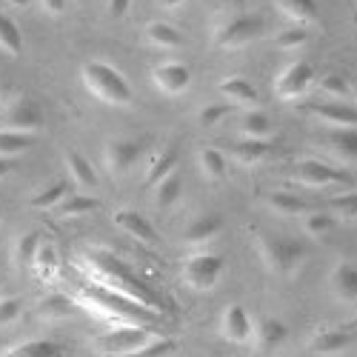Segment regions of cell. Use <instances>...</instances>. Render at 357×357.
<instances>
[{
	"mask_svg": "<svg viewBox=\"0 0 357 357\" xmlns=\"http://www.w3.org/2000/svg\"><path fill=\"white\" fill-rule=\"evenodd\" d=\"M255 249L263 263V269L275 278H289L301 269V263L306 257L303 246L297 241H289L283 234L275 231H255Z\"/></svg>",
	"mask_w": 357,
	"mask_h": 357,
	"instance_id": "cell-1",
	"label": "cell"
},
{
	"mask_svg": "<svg viewBox=\"0 0 357 357\" xmlns=\"http://www.w3.org/2000/svg\"><path fill=\"white\" fill-rule=\"evenodd\" d=\"M83 86L92 92V98H98L100 103L109 106H129L132 103V86L129 80L117 72L112 63L106 61H86L80 69Z\"/></svg>",
	"mask_w": 357,
	"mask_h": 357,
	"instance_id": "cell-2",
	"label": "cell"
},
{
	"mask_svg": "<svg viewBox=\"0 0 357 357\" xmlns=\"http://www.w3.org/2000/svg\"><path fill=\"white\" fill-rule=\"evenodd\" d=\"M89 263L95 266L98 275H103L106 286H121L123 291H129L132 301L140 303L143 309H158V312H163V303L155 297V291H149V289L132 275V269H129L123 260H117L114 255H92V257H89Z\"/></svg>",
	"mask_w": 357,
	"mask_h": 357,
	"instance_id": "cell-3",
	"label": "cell"
},
{
	"mask_svg": "<svg viewBox=\"0 0 357 357\" xmlns=\"http://www.w3.org/2000/svg\"><path fill=\"white\" fill-rule=\"evenodd\" d=\"M263 29H266V23L257 15H234L215 26L212 43L218 49H243L263 35Z\"/></svg>",
	"mask_w": 357,
	"mask_h": 357,
	"instance_id": "cell-4",
	"label": "cell"
},
{
	"mask_svg": "<svg viewBox=\"0 0 357 357\" xmlns=\"http://www.w3.org/2000/svg\"><path fill=\"white\" fill-rule=\"evenodd\" d=\"M223 269H226V263H223L220 255H215V252H197V255H189L186 263H183V280L195 291H209V289L218 286Z\"/></svg>",
	"mask_w": 357,
	"mask_h": 357,
	"instance_id": "cell-5",
	"label": "cell"
},
{
	"mask_svg": "<svg viewBox=\"0 0 357 357\" xmlns=\"http://www.w3.org/2000/svg\"><path fill=\"white\" fill-rule=\"evenodd\" d=\"M314 86V66L309 61H294L275 77V95L280 100H297Z\"/></svg>",
	"mask_w": 357,
	"mask_h": 357,
	"instance_id": "cell-6",
	"label": "cell"
},
{
	"mask_svg": "<svg viewBox=\"0 0 357 357\" xmlns=\"http://www.w3.org/2000/svg\"><path fill=\"white\" fill-rule=\"evenodd\" d=\"M291 177L301 186H312V189H323L332 183H354V177L349 172L326 166L323 160H297L291 169Z\"/></svg>",
	"mask_w": 357,
	"mask_h": 357,
	"instance_id": "cell-7",
	"label": "cell"
},
{
	"mask_svg": "<svg viewBox=\"0 0 357 357\" xmlns=\"http://www.w3.org/2000/svg\"><path fill=\"white\" fill-rule=\"evenodd\" d=\"M143 155V143L132 137H109L103 143V166L112 174H126Z\"/></svg>",
	"mask_w": 357,
	"mask_h": 357,
	"instance_id": "cell-8",
	"label": "cell"
},
{
	"mask_svg": "<svg viewBox=\"0 0 357 357\" xmlns=\"http://www.w3.org/2000/svg\"><path fill=\"white\" fill-rule=\"evenodd\" d=\"M152 337H155V332L143 329V326H121V329H112L103 337H98V346L109 354H126L129 357L135 349L146 346Z\"/></svg>",
	"mask_w": 357,
	"mask_h": 357,
	"instance_id": "cell-9",
	"label": "cell"
},
{
	"mask_svg": "<svg viewBox=\"0 0 357 357\" xmlns=\"http://www.w3.org/2000/svg\"><path fill=\"white\" fill-rule=\"evenodd\" d=\"M252 332H255V320L249 317V312L241 306V303H229L220 314V335L223 340L234 343V346H243L252 340Z\"/></svg>",
	"mask_w": 357,
	"mask_h": 357,
	"instance_id": "cell-10",
	"label": "cell"
},
{
	"mask_svg": "<svg viewBox=\"0 0 357 357\" xmlns=\"http://www.w3.org/2000/svg\"><path fill=\"white\" fill-rule=\"evenodd\" d=\"M152 80H155V86L160 89L163 95H183L189 89V83H192V72L181 61H166V63L155 66Z\"/></svg>",
	"mask_w": 357,
	"mask_h": 357,
	"instance_id": "cell-11",
	"label": "cell"
},
{
	"mask_svg": "<svg viewBox=\"0 0 357 357\" xmlns=\"http://www.w3.org/2000/svg\"><path fill=\"white\" fill-rule=\"evenodd\" d=\"M40 126H43V114H40V106H38L32 98H17V100L6 109V129L32 135V132H38Z\"/></svg>",
	"mask_w": 357,
	"mask_h": 357,
	"instance_id": "cell-12",
	"label": "cell"
},
{
	"mask_svg": "<svg viewBox=\"0 0 357 357\" xmlns=\"http://www.w3.org/2000/svg\"><path fill=\"white\" fill-rule=\"evenodd\" d=\"M252 340H255L257 351H275L289 340V326L280 317H260V320H255Z\"/></svg>",
	"mask_w": 357,
	"mask_h": 357,
	"instance_id": "cell-13",
	"label": "cell"
},
{
	"mask_svg": "<svg viewBox=\"0 0 357 357\" xmlns=\"http://www.w3.org/2000/svg\"><path fill=\"white\" fill-rule=\"evenodd\" d=\"M112 220H114V226L117 229H123L129 237H135V241H140V243H146V246H155L160 237H158V231L152 229V223H149L140 212H135V209H117L114 215H112Z\"/></svg>",
	"mask_w": 357,
	"mask_h": 357,
	"instance_id": "cell-14",
	"label": "cell"
},
{
	"mask_svg": "<svg viewBox=\"0 0 357 357\" xmlns=\"http://www.w3.org/2000/svg\"><path fill=\"white\" fill-rule=\"evenodd\" d=\"M329 289L340 303H357V266L349 260L335 263L332 278H329Z\"/></svg>",
	"mask_w": 357,
	"mask_h": 357,
	"instance_id": "cell-15",
	"label": "cell"
},
{
	"mask_svg": "<svg viewBox=\"0 0 357 357\" xmlns=\"http://www.w3.org/2000/svg\"><path fill=\"white\" fill-rule=\"evenodd\" d=\"M218 89H220V95H223L231 106H255V103L260 100L255 83H252V80H246V77H241V75L223 77Z\"/></svg>",
	"mask_w": 357,
	"mask_h": 357,
	"instance_id": "cell-16",
	"label": "cell"
},
{
	"mask_svg": "<svg viewBox=\"0 0 357 357\" xmlns=\"http://www.w3.org/2000/svg\"><path fill=\"white\" fill-rule=\"evenodd\" d=\"M351 346V335L343 329H317L309 340V349L314 354H340Z\"/></svg>",
	"mask_w": 357,
	"mask_h": 357,
	"instance_id": "cell-17",
	"label": "cell"
},
{
	"mask_svg": "<svg viewBox=\"0 0 357 357\" xmlns=\"http://www.w3.org/2000/svg\"><path fill=\"white\" fill-rule=\"evenodd\" d=\"M223 229V218L220 215H203L197 220H192L183 231V241L192 243V246H200V243H209L212 237H218Z\"/></svg>",
	"mask_w": 357,
	"mask_h": 357,
	"instance_id": "cell-18",
	"label": "cell"
},
{
	"mask_svg": "<svg viewBox=\"0 0 357 357\" xmlns=\"http://www.w3.org/2000/svg\"><path fill=\"white\" fill-rule=\"evenodd\" d=\"M309 112L317 114L320 121L332 123V126L357 129V109H351V106H343V103H312Z\"/></svg>",
	"mask_w": 357,
	"mask_h": 357,
	"instance_id": "cell-19",
	"label": "cell"
},
{
	"mask_svg": "<svg viewBox=\"0 0 357 357\" xmlns=\"http://www.w3.org/2000/svg\"><path fill=\"white\" fill-rule=\"evenodd\" d=\"M269 152H272L269 140H255V137H243L231 146V155L241 166H257L269 158Z\"/></svg>",
	"mask_w": 357,
	"mask_h": 357,
	"instance_id": "cell-20",
	"label": "cell"
},
{
	"mask_svg": "<svg viewBox=\"0 0 357 357\" xmlns=\"http://www.w3.org/2000/svg\"><path fill=\"white\" fill-rule=\"evenodd\" d=\"M174 166H177V149H174V146L160 149V152H158V155H152V160H149V169H146V183H149V186L160 183L163 177L174 174Z\"/></svg>",
	"mask_w": 357,
	"mask_h": 357,
	"instance_id": "cell-21",
	"label": "cell"
},
{
	"mask_svg": "<svg viewBox=\"0 0 357 357\" xmlns=\"http://www.w3.org/2000/svg\"><path fill=\"white\" fill-rule=\"evenodd\" d=\"M3 357H66V349L52 340H26L6 349Z\"/></svg>",
	"mask_w": 357,
	"mask_h": 357,
	"instance_id": "cell-22",
	"label": "cell"
},
{
	"mask_svg": "<svg viewBox=\"0 0 357 357\" xmlns=\"http://www.w3.org/2000/svg\"><path fill=\"white\" fill-rule=\"evenodd\" d=\"M146 40H149V46H155V49H177L183 43V35L177 32L172 23L152 20L146 26Z\"/></svg>",
	"mask_w": 357,
	"mask_h": 357,
	"instance_id": "cell-23",
	"label": "cell"
},
{
	"mask_svg": "<svg viewBox=\"0 0 357 357\" xmlns=\"http://www.w3.org/2000/svg\"><path fill=\"white\" fill-rule=\"evenodd\" d=\"M63 160H66V169H69V174H72L75 183H80V186H86V189L98 186V172L92 169V163H89L80 152L69 149V152L63 155Z\"/></svg>",
	"mask_w": 357,
	"mask_h": 357,
	"instance_id": "cell-24",
	"label": "cell"
},
{
	"mask_svg": "<svg viewBox=\"0 0 357 357\" xmlns=\"http://www.w3.org/2000/svg\"><path fill=\"white\" fill-rule=\"evenodd\" d=\"M329 149H332L337 158L354 163V160H357V129L335 126V132L329 135Z\"/></svg>",
	"mask_w": 357,
	"mask_h": 357,
	"instance_id": "cell-25",
	"label": "cell"
},
{
	"mask_svg": "<svg viewBox=\"0 0 357 357\" xmlns=\"http://www.w3.org/2000/svg\"><path fill=\"white\" fill-rule=\"evenodd\" d=\"M266 206L272 212L283 215V218H297V215H306V200H301L297 195H289V192H269L266 195Z\"/></svg>",
	"mask_w": 357,
	"mask_h": 357,
	"instance_id": "cell-26",
	"label": "cell"
},
{
	"mask_svg": "<svg viewBox=\"0 0 357 357\" xmlns=\"http://www.w3.org/2000/svg\"><path fill=\"white\" fill-rule=\"evenodd\" d=\"M275 6L280 9L283 17L294 20V23L317 20V0H275Z\"/></svg>",
	"mask_w": 357,
	"mask_h": 357,
	"instance_id": "cell-27",
	"label": "cell"
},
{
	"mask_svg": "<svg viewBox=\"0 0 357 357\" xmlns=\"http://www.w3.org/2000/svg\"><path fill=\"white\" fill-rule=\"evenodd\" d=\"M197 160H200V169H203V174L209 177V181H223L226 172H229V160H226V155L220 152V149H215V146L200 149Z\"/></svg>",
	"mask_w": 357,
	"mask_h": 357,
	"instance_id": "cell-28",
	"label": "cell"
},
{
	"mask_svg": "<svg viewBox=\"0 0 357 357\" xmlns=\"http://www.w3.org/2000/svg\"><path fill=\"white\" fill-rule=\"evenodd\" d=\"M241 135L243 137H255V140H269L272 135V121H269V114L266 112H243L241 117Z\"/></svg>",
	"mask_w": 357,
	"mask_h": 357,
	"instance_id": "cell-29",
	"label": "cell"
},
{
	"mask_svg": "<svg viewBox=\"0 0 357 357\" xmlns=\"http://www.w3.org/2000/svg\"><path fill=\"white\" fill-rule=\"evenodd\" d=\"M32 135L26 132H15V129H0V158H17L23 152H29L32 149Z\"/></svg>",
	"mask_w": 357,
	"mask_h": 357,
	"instance_id": "cell-30",
	"label": "cell"
},
{
	"mask_svg": "<svg viewBox=\"0 0 357 357\" xmlns=\"http://www.w3.org/2000/svg\"><path fill=\"white\" fill-rule=\"evenodd\" d=\"M72 312H75V301H72V297H66V294H49V297H43L40 306H38V314L43 320H63Z\"/></svg>",
	"mask_w": 357,
	"mask_h": 357,
	"instance_id": "cell-31",
	"label": "cell"
},
{
	"mask_svg": "<svg viewBox=\"0 0 357 357\" xmlns=\"http://www.w3.org/2000/svg\"><path fill=\"white\" fill-rule=\"evenodd\" d=\"M183 195V183L177 174H169L163 177L160 183H155V203L160 206V209H169V206H174L177 200H181Z\"/></svg>",
	"mask_w": 357,
	"mask_h": 357,
	"instance_id": "cell-32",
	"label": "cell"
},
{
	"mask_svg": "<svg viewBox=\"0 0 357 357\" xmlns=\"http://www.w3.org/2000/svg\"><path fill=\"white\" fill-rule=\"evenodd\" d=\"M0 49L6 54H20V49H23V35H20L17 23L3 12H0Z\"/></svg>",
	"mask_w": 357,
	"mask_h": 357,
	"instance_id": "cell-33",
	"label": "cell"
},
{
	"mask_svg": "<svg viewBox=\"0 0 357 357\" xmlns=\"http://www.w3.org/2000/svg\"><path fill=\"white\" fill-rule=\"evenodd\" d=\"M100 206L98 197H89V195H69L61 206H57V212H61L63 218H77V215H89L95 212Z\"/></svg>",
	"mask_w": 357,
	"mask_h": 357,
	"instance_id": "cell-34",
	"label": "cell"
},
{
	"mask_svg": "<svg viewBox=\"0 0 357 357\" xmlns=\"http://www.w3.org/2000/svg\"><path fill=\"white\" fill-rule=\"evenodd\" d=\"M66 197H69V183H52L32 197V206L35 209H57Z\"/></svg>",
	"mask_w": 357,
	"mask_h": 357,
	"instance_id": "cell-35",
	"label": "cell"
},
{
	"mask_svg": "<svg viewBox=\"0 0 357 357\" xmlns=\"http://www.w3.org/2000/svg\"><path fill=\"white\" fill-rule=\"evenodd\" d=\"M335 226H337V218L332 212H312V215H306V223H303L306 234H312V237H326Z\"/></svg>",
	"mask_w": 357,
	"mask_h": 357,
	"instance_id": "cell-36",
	"label": "cell"
},
{
	"mask_svg": "<svg viewBox=\"0 0 357 357\" xmlns=\"http://www.w3.org/2000/svg\"><path fill=\"white\" fill-rule=\"evenodd\" d=\"M306 40H309V29L306 26H289V29H280V32L275 35V46L278 49H301Z\"/></svg>",
	"mask_w": 357,
	"mask_h": 357,
	"instance_id": "cell-37",
	"label": "cell"
},
{
	"mask_svg": "<svg viewBox=\"0 0 357 357\" xmlns=\"http://www.w3.org/2000/svg\"><path fill=\"white\" fill-rule=\"evenodd\" d=\"M38 249H40V237L35 231H26L15 241V260L17 263H32Z\"/></svg>",
	"mask_w": 357,
	"mask_h": 357,
	"instance_id": "cell-38",
	"label": "cell"
},
{
	"mask_svg": "<svg viewBox=\"0 0 357 357\" xmlns=\"http://www.w3.org/2000/svg\"><path fill=\"white\" fill-rule=\"evenodd\" d=\"M174 351V340L172 337H152L146 346H140V349H135L129 357H169Z\"/></svg>",
	"mask_w": 357,
	"mask_h": 357,
	"instance_id": "cell-39",
	"label": "cell"
},
{
	"mask_svg": "<svg viewBox=\"0 0 357 357\" xmlns=\"http://www.w3.org/2000/svg\"><path fill=\"white\" fill-rule=\"evenodd\" d=\"M226 114H231V106L229 103H209L197 112V123L200 126H218Z\"/></svg>",
	"mask_w": 357,
	"mask_h": 357,
	"instance_id": "cell-40",
	"label": "cell"
},
{
	"mask_svg": "<svg viewBox=\"0 0 357 357\" xmlns=\"http://www.w3.org/2000/svg\"><path fill=\"white\" fill-rule=\"evenodd\" d=\"M320 92H326L329 98L343 100V98H349V95H351V86H349L340 75H326V77L320 80Z\"/></svg>",
	"mask_w": 357,
	"mask_h": 357,
	"instance_id": "cell-41",
	"label": "cell"
},
{
	"mask_svg": "<svg viewBox=\"0 0 357 357\" xmlns=\"http://www.w3.org/2000/svg\"><path fill=\"white\" fill-rule=\"evenodd\" d=\"M332 209H335V215H340V218H357V192L337 195V197L332 200Z\"/></svg>",
	"mask_w": 357,
	"mask_h": 357,
	"instance_id": "cell-42",
	"label": "cell"
},
{
	"mask_svg": "<svg viewBox=\"0 0 357 357\" xmlns=\"http://www.w3.org/2000/svg\"><path fill=\"white\" fill-rule=\"evenodd\" d=\"M23 312V303L17 301V297H0V326L6 323H15Z\"/></svg>",
	"mask_w": 357,
	"mask_h": 357,
	"instance_id": "cell-43",
	"label": "cell"
},
{
	"mask_svg": "<svg viewBox=\"0 0 357 357\" xmlns=\"http://www.w3.org/2000/svg\"><path fill=\"white\" fill-rule=\"evenodd\" d=\"M32 263H35V269H38L40 275H46V278H49V272L54 269V263H57V260H54V249H49V246H40Z\"/></svg>",
	"mask_w": 357,
	"mask_h": 357,
	"instance_id": "cell-44",
	"label": "cell"
},
{
	"mask_svg": "<svg viewBox=\"0 0 357 357\" xmlns=\"http://www.w3.org/2000/svg\"><path fill=\"white\" fill-rule=\"evenodd\" d=\"M129 3H132V0H109V15H112L114 20H121V17L129 12Z\"/></svg>",
	"mask_w": 357,
	"mask_h": 357,
	"instance_id": "cell-45",
	"label": "cell"
},
{
	"mask_svg": "<svg viewBox=\"0 0 357 357\" xmlns=\"http://www.w3.org/2000/svg\"><path fill=\"white\" fill-rule=\"evenodd\" d=\"M38 3H40L43 12H49V15H63V12H66V0H38Z\"/></svg>",
	"mask_w": 357,
	"mask_h": 357,
	"instance_id": "cell-46",
	"label": "cell"
},
{
	"mask_svg": "<svg viewBox=\"0 0 357 357\" xmlns=\"http://www.w3.org/2000/svg\"><path fill=\"white\" fill-rule=\"evenodd\" d=\"M158 3H160L163 9H174V6H181V3H186V0H158Z\"/></svg>",
	"mask_w": 357,
	"mask_h": 357,
	"instance_id": "cell-47",
	"label": "cell"
},
{
	"mask_svg": "<svg viewBox=\"0 0 357 357\" xmlns=\"http://www.w3.org/2000/svg\"><path fill=\"white\" fill-rule=\"evenodd\" d=\"M6 174H9V160H6V158H0V181H3Z\"/></svg>",
	"mask_w": 357,
	"mask_h": 357,
	"instance_id": "cell-48",
	"label": "cell"
},
{
	"mask_svg": "<svg viewBox=\"0 0 357 357\" xmlns=\"http://www.w3.org/2000/svg\"><path fill=\"white\" fill-rule=\"evenodd\" d=\"M9 6H17V9H26L29 6V0H6Z\"/></svg>",
	"mask_w": 357,
	"mask_h": 357,
	"instance_id": "cell-49",
	"label": "cell"
},
{
	"mask_svg": "<svg viewBox=\"0 0 357 357\" xmlns=\"http://www.w3.org/2000/svg\"><path fill=\"white\" fill-rule=\"evenodd\" d=\"M349 86H351V95L357 98V80H354V83H349Z\"/></svg>",
	"mask_w": 357,
	"mask_h": 357,
	"instance_id": "cell-50",
	"label": "cell"
},
{
	"mask_svg": "<svg viewBox=\"0 0 357 357\" xmlns=\"http://www.w3.org/2000/svg\"><path fill=\"white\" fill-rule=\"evenodd\" d=\"M75 3H89V0H75Z\"/></svg>",
	"mask_w": 357,
	"mask_h": 357,
	"instance_id": "cell-51",
	"label": "cell"
},
{
	"mask_svg": "<svg viewBox=\"0 0 357 357\" xmlns=\"http://www.w3.org/2000/svg\"><path fill=\"white\" fill-rule=\"evenodd\" d=\"M0 220H3V209H0Z\"/></svg>",
	"mask_w": 357,
	"mask_h": 357,
	"instance_id": "cell-52",
	"label": "cell"
},
{
	"mask_svg": "<svg viewBox=\"0 0 357 357\" xmlns=\"http://www.w3.org/2000/svg\"><path fill=\"white\" fill-rule=\"evenodd\" d=\"M354 326H357V320H354Z\"/></svg>",
	"mask_w": 357,
	"mask_h": 357,
	"instance_id": "cell-53",
	"label": "cell"
}]
</instances>
